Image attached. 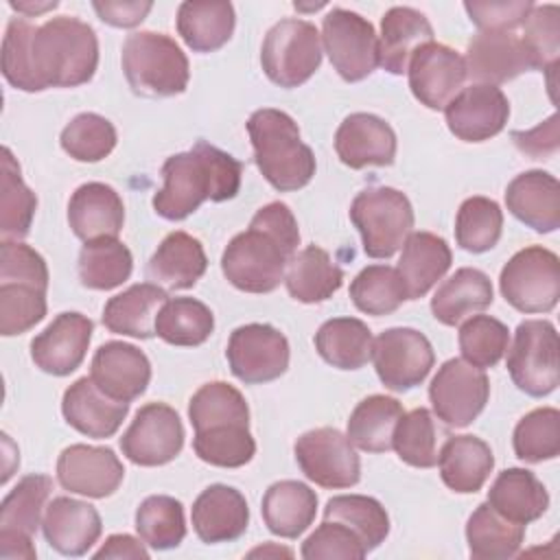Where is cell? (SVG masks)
<instances>
[{"mask_svg":"<svg viewBox=\"0 0 560 560\" xmlns=\"http://www.w3.org/2000/svg\"><path fill=\"white\" fill-rule=\"evenodd\" d=\"M98 66V39L79 18H50L33 26L24 18L7 24L2 39V74L24 92L77 88L88 83Z\"/></svg>","mask_w":560,"mask_h":560,"instance_id":"6da1fadb","label":"cell"},{"mask_svg":"<svg viewBox=\"0 0 560 560\" xmlns=\"http://www.w3.org/2000/svg\"><path fill=\"white\" fill-rule=\"evenodd\" d=\"M300 245V228L282 201L262 206L245 232L236 234L223 256V276L245 293H271Z\"/></svg>","mask_w":560,"mask_h":560,"instance_id":"7a4b0ae2","label":"cell"},{"mask_svg":"<svg viewBox=\"0 0 560 560\" xmlns=\"http://www.w3.org/2000/svg\"><path fill=\"white\" fill-rule=\"evenodd\" d=\"M243 164L230 153L199 140L190 151L162 164L164 186L153 197V210L168 221H182L206 199L228 201L241 188Z\"/></svg>","mask_w":560,"mask_h":560,"instance_id":"3957f363","label":"cell"},{"mask_svg":"<svg viewBox=\"0 0 560 560\" xmlns=\"http://www.w3.org/2000/svg\"><path fill=\"white\" fill-rule=\"evenodd\" d=\"M254 160L262 177L280 192L304 188L315 175V155L302 142L298 122L280 109H256L247 120Z\"/></svg>","mask_w":560,"mask_h":560,"instance_id":"277c9868","label":"cell"},{"mask_svg":"<svg viewBox=\"0 0 560 560\" xmlns=\"http://www.w3.org/2000/svg\"><path fill=\"white\" fill-rule=\"evenodd\" d=\"M120 63L133 94L149 98L182 94L190 79L186 55L164 33L140 31L127 35Z\"/></svg>","mask_w":560,"mask_h":560,"instance_id":"5b68a950","label":"cell"},{"mask_svg":"<svg viewBox=\"0 0 560 560\" xmlns=\"http://www.w3.org/2000/svg\"><path fill=\"white\" fill-rule=\"evenodd\" d=\"M350 221L359 230L363 252L370 258H389L411 234L413 208L405 192L389 186H372L352 199Z\"/></svg>","mask_w":560,"mask_h":560,"instance_id":"8992f818","label":"cell"},{"mask_svg":"<svg viewBox=\"0 0 560 560\" xmlns=\"http://www.w3.org/2000/svg\"><path fill=\"white\" fill-rule=\"evenodd\" d=\"M319 63V33L311 22L284 18L267 31L260 48V66L276 85L298 88L315 74Z\"/></svg>","mask_w":560,"mask_h":560,"instance_id":"52a82bcc","label":"cell"},{"mask_svg":"<svg viewBox=\"0 0 560 560\" xmlns=\"http://www.w3.org/2000/svg\"><path fill=\"white\" fill-rule=\"evenodd\" d=\"M558 332L547 319H525L516 326L512 348H508V372L514 385L527 396L551 394L560 383Z\"/></svg>","mask_w":560,"mask_h":560,"instance_id":"ba28073f","label":"cell"},{"mask_svg":"<svg viewBox=\"0 0 560 560\" xmlns=\"http://www.w3.org/2000/svg\"><path fill=\"white\" fill-rule=\"evenodd\" d=\"M501 295L521 313H549L560 298V260L542 247L516 252L499 276Z\"/></svg>","mask_w":560,"mask_h":560,"instance_id":"9c48e42d","label":"cell"},{"mask_svg":"<svg viewBox=\"0 0 560 560\" xmlns=\"http://www.w3.org/2000/svg\"><path fill=\"white\" fill-rule=\"evenodd\" d=\"M322 42L332 68L348 83L363 81L378 66V37L370 20L335 7L324 15Z\"/></svg>","mask_w":560,"mask_h":560,"instance_id":"30bf717a","label":"cell"},{"mask_svg":"<svg viewBox=\"0 0 560 560\" xmlns=\"http://www.w3.org/2000/svg\"><path fill=\"white\" fill-rule=\"evenodd\" d=\"M293 453L306 479L322 488H352L361 479V462L354 444L339 429L319 427L302 433Z\"/></svg>","mask_w":560,"mask_h":560,"instance_id":"8fae6325","label":"cell"},{"mask_svg":"<svg viewBox=\"0 0 560 560\" xmlns=\"http://www.w3.org/2000/svg\"><path fill=\"white\" fill-rule=\"evenodd\" d=\"M490 398V381L483 370L464 359H448L442 363L429 385V400L438 420L446 427H468L486 407Z\"/></svg>","mask_w":560,"mask_h":560,"instance_id":"7c38bea8","label":"cell"},{"mask_svg":"<svg viewBox=\"0 0 560 560\" xmlns=\"http://www.w3.org/2000/svg\"><path fill=\"white\" fill-rule=\"evenodd\" d=\"M52 490L46 475H26L0 503V556L4 560H35L33 534Z\"/></svg>","mask_w":560,"mask_h":560,"instance_id":"4fadbf2b","label":"cell"},{"mask_svg":"<svg viewBox=\"0 0 560 560\" xmlns=\"http://www.w3.org/2000/svg\"><path fill=\"white\" fill-rule=\"evenodd\" d=\"M372 361L381 383L392 392L420 385L433 368L431 341L416 328H387L372 343Z\"/></svg>","mask_w":560,"mask_h":560,"instance_id":"5bb4252c","label":"cell"},{"mask_svg":"<svg viewBox=\"0 0 560 560\" xmlns=\"http://www.w3.org/2000/svg\"><path fill=\"white\" fill-rule=\"evenodd\" d=\"M225 357L238 381L260 385L276 381L287 372L289 341L269 324H245L230 335Z\"/></svg>","mask_w":560,"mask_h":560,"instance_id":"9a60e30c","label":"cell"},{"mask_svg":"<svg viewBox=\"0 0 560 560\" xmlns=\"http://www.w3.org/2000/svg\"><path fill=\"white\" fill-rule=\"evenodd\" d=\"M182 420L166 402H149L140 407L120 438L122 455L138 466L168 464L182 453Z\"/></svg>","mask_w":560,"mask_h":560,"instance_id":"2e32d148","label":"cell"},{"mask_svg":"<svg viewBox=\"0 0 560 560\" xmlns=\"http://www.w3.org/2000/svg\"><path fill=\"white\" fill-rule=\"evenodd\" d=\"M444 118L455 138L483 142L503 131L510 118V103L497 85L472 83L448 101Z\"/></svg>","mask_w":560,"mask_h":560,"instance_id":"e0dca14e","label":"cell"},{"mask_svg":"<svg viewBox=\"0 0 560 560\" xmlns=\"http://www.w3.org/2000/svg\"><path fill=\"white\" fill-rule=\"evenodd\" d=\"M407 74L413 96L424 107L444 109L466 81V63L451 46L429 42L411 55Z\"/></svg>","mask_w":560,"mask_h":560,"instance_id":"ac0fdd59","label":"cell"},{"mask_svg":"<svg viewBox=\"0 0 560 560\" xmlns=\"http://www.w3.org/2000/svg\"><path fill=\"white\" fill-rule=\"evenodd\" d=\"M122 477V462L107 446L70 444L57 459V479L74 494L105 499L118 490Z\"/></svg>","mask_w":560,"mask_h":560,"instance_id":"d6986e66","label":"cell"},{"mask_svg":"<svg viewBox=\"0 0 560 560\" xmlns=\"http://www.w3.org/2000/svg\"><path fill=\"white\" fill-rule=\"evenodd\" d=\"M92 330L90 317L77 311L61 313L31 341V359L46 374L68 376L83 363Z\"/></svg>","mask_w":560,"mask_h":560,"instance_id":"ffe728a7","label":"cell"},{"mask_svg":"<svg viewBox=\"0 0 560 560\" xmlns=\"http://www.w3.org/2000/svg\"><path fill=\"white\" fill-rule=\"evenodd\" d=\"M464 63L466 77L486 85H499L534 70L521 35L514 31H481L468 42Z\"/></svg>","mask_w":560,"mask_h":560,"instance_id":"44dd1931","label":"cell"},{"mask_svg":"<svg viewBox=\"0 0 560 560\" xmlns=\"http://www.w3.org/2000/svg\"><path fill=\"white\" fill-rule=\"evenodd\" d=\"M90 378L114 400L131 402L144 394L151 381L147 354L125 341H107L92 357Z\"/></svg>","mask_w":560,"mask_h":560,"instance_id":"7402d4cb","label":"cell"},{"mask_svg":"<svg viewBox=\"0 0 560 560\" xmlns=\"http://www.w3.org/2000/svg\"><path fill=\"white\" fill-rule=\"evenodd\" d=\"M339 160L359 171L365 166H389L396 158V133L381 116L357 112L343 118L335 133Z\"/></svg>","mask_w":560,"mask_h":560,"instance_id":"603a6c76","label":"cell"},{"mask_svg":"<svg viewBox=\"0 0 560 560\" xmlns=\"http://www.w3.org/2000/svg\"><path fill=\"white\" fill-rule=\"evenodd\" d=\"M190 521L201 542H232L245 534L249 525V508L236 488L212 483L195 499Z\"/></svg>","mask_w":560,"mask_h":560,"instance_id":"cb8c5ba5","label":"cell"},{"mask_svg":"<svg viewBox=\"0 0 560 560\" xmlns=\"http://www.w3.org/2000/svg\"><path fill=\"white\" fill-rule=\"evenodd\" d=\"M42 532L55 551L77 558L92 549L103 532V523L94 505L72 497H55L46 505Z\"/></svg>","mask_w":560,"mask_h":560,"instance_id":"d4e9b609","label":"cell"},{"mask_svg":"<svg viewBox=\"0 0 560 560\" xmlns=\"http://www.w3.org/2000/svg\"><path fill=\"white\" fill-rule=\"evenodd\" d=\"M61 413L79 433L94 440H105L112 438L127 418L129 402L109 398L90 376H83L63 392Z\"/></svg>","mask_w":560,"mask_h":560,"instance_id":"484cf974","label":"cell"},{"mask_svg":"<svg viewBox=\"0 0 560 560\" xmlns=\"http://www.w3.org/2000/svg\"><path fill=\"white\" fill-rule=\"evenodd\" d=\"M508 210L527 228L549 234L560 228V184L547 171H525L505 188Z\"/></svg>","mask_w":560,"mask_h":560,"instance_id":"4316f807","label":"cell"},{"mask_svg":"<svg viewBox=\"0 0 560 560\" xmlns=\"http://www.w3.org/2000/svg\"><path fill=\"white\" fill-rule=\"evenodd\" d=\"M68 223L81 241L118 236L125 223V206L120 195L103 182L79 186L68 201Z\"/></svg>","mask_w":560,"mask_h":560,"instance_id":"83f0119b","label":"cell"},{"mask_svg":"<svg viewBox=\"0 0 560 560\" xmlns=\"http://www.w3.org/2000/svg\"><path fill=\"white\" fill-rule=\"evenodd\" d=\"M453 254L448 243L433 232H411L402 245L398 276L402 278L407 300H418L444 278L451 269Z\"/></svg>","mask_w":560,"mask_h":560,"instance_id":"f1b7e54d","label":"cell"},{"mask_svg":"<svg viewBox=\"0 0 560 560\" xmlns=\"http://www.w3.org/2000/svg\"><path fill=\"white\" fill-rule=\"evenodd\" d=\"M429 42H433V28L424 13L411 7H392L381 18L378 66L389 74H402L411 55Z\"/></svg>","mask_w":560,"mask_h":560,"instance_id":"f546056e","label":"cell"},{"mask_svg":"<svg viewBox=\"0 0 560 560\" xmlns=\"http://www.w3.org/2000/svg\"><path fill=\"white\" fill-rule=\"evenodd\" d=\"M166 300V291L153 282L131 284L127 291L107 300L103 324L116 335L151 339L155 335V317Z\"/></svg>","mask_w":560,"mask_h":560,"instance_id":"4dcf8cb0","label":"cell"},{"mask_svg":"<svg viewBox=\"0 0 560 560\" xmlns=\"http://www.w3.org/2000/svg\"><path fill=\"white\" fill-rule=\"evenodd\" d=\"M440 477L457 494L481 490L494 468L492 448L477 435H451L438 455Z\"/></svg>","mask_w":560,"mask_h":560,"instance_id":"1f68e13d","label":"cell"},{"mask_svg":"<svg viewBox=\"0 0 560 560\" xmlns=\"http://www.w3.org/2000/svg\"><path fill=\"white\" fill-rule=\"evenodd\" d=\"M208 258L201 243L186 232H171L153 252L147 273L168 291L190 289L206 273Z\"/></svg>","mask_w":560,"mask_h":560,"instance_id":"d6a6232c","label":"cell"},{"mask_svg":"<svg viewBox=\"0 0 560 560\" xmlns=\"http://www.w3.org/2000/svg\"><path fill=\"white\" fill-rule=\"evenodd\" d=\"M488 503L503 518L527 525L547 512L549 494L532 470L505 468L490 486Z\"/></svg>","mask_w":560,"mask_h":560,"instance_id":"836d02e7","label":"cell"},{"mask_svg":"<svg viewBox=\"0 0 560 560\" xmlns=\"http://www.w3.org/2000/svg\"><path fill=\"white\" fill-rule=\"evenodd\" d=\"M260 510L271 534L298 538L315 521L317 494L302 481H276L267 488Z\"/></svg>","mask_w":560,"mask_h":560,"instance_id":"e575fe53","label":"cell"},{"mask_svg":"<svg viewBox=\"0 0 560 560\" xmlns=\"http://www.w3.org/2000/svg\"><path fill=\"white\" fill-rule=\"evenodd\" d=\"M287 291L302 304H319L332 298L343 284V271L326 249L308 245L293 254L284 273Z\"/></svg>","mask_w":560,"mask_h":560,"instance_id":"d590c367","label":"cell"},{"mask_svg":"<svg viewBox=\"0 0 560 560\" xmlns=\"http://www.w3.org/2000/svg\"><path fill=\"white\" fill-rule=\"evenodd\" d=\"M492 304L490 278L475 269L462 267L444 280L431 298V313L444 326H455Z\"/></svg>","mask_w":560,"mask_h":560,"instance_id":"8d00e7d4","label":"cell"},{"mask_svg":"<svg viewBox=\"0 0 560 560\" xmlns=\"http://www.w3.org/2000/svg\"><path fill=\"white\" fill-rule=\"evenodd\" d=\"M234 7L230 2H182L177 33L195 52H212L234 33Z\"/></svg>","mask_w":560,"mask_h":560,"instance_id":"74e56055","label":"cell"},{"mask_svg":"<svg viewBox=\"0 0 560 560\" xmlns=\"http://www.w3.org/2000/svg\"><path fill=\"white\" fill-rule=\"evenodd\" d=\"M525 525L503 518L490 503L477 505L466 523L468 553L475 560H508L514 558L523 545Z\"/></svg>","mask_w":560,"mask_h":560,"instance_id":"f35d334b","label":"cell"},{"mask_svg":"<svg viewBox=\"0 0 560 560\" xmlns=\"http://www.w3.org/2000/svg\"><path fill=\"white\" fill-rule=\"evenodd\" d=\"M372 332L357 317H332L315 332V350L339 370H359L372 357Z\"/></svg>","mask_w":560,"mask_h":560,"instance_id":"ab89813d","label":"cell"},{"mask_svg":"<svg viewBox=\"0 0 560 560\" xmlns=\"http://www.w3.org/2000/svg\"><path fill=\"white\" fill-rule=\"evenodd\" d=\"M402 405L383 394L363 398L350 413L348 440L368 453H385L392 448L394 429L402 416Z\"/></svg>","mask_w":560,"mask_h":560,"instance_id":"60d3db41","label":"cell"},{"mask_svg":"<svg viewBox=\"0 0 560 560\" xmlns=\"http://www.w3.org/2000/svg\"><path fill=\"white\" fill-rule=\"evenodd\" d=\"M133 269L131 252L114 236L88 241L79 252V280L94 291H109L129 280Z\"/></svg>","mask_w":560,"mask_h":560,"instance_id":"b9f144b4","label":"cell"},{"mask_svg":"<svg viewBox=\"0 0 560 560\" xmlns=\"http://www.w3.org/2000/svg\"><path fill=\"white\" fill-rule=\"evenodd\" d=\"M0 236L2 241H22L33 223L37 197L24 184L20 164L9 147L2 149V179H0Z\"/></svg>","mask_w":560,"mask_h":560,"instance_id":"7bdbcfd3","label":"cell"},{"mask_svg":"<svg viewBox=\"0 0 560 560\" xmlns=\"http://www.w3.org/2000/svg\"><path fill=\"white\" fill-rule=\"evenodd\" d=\"M188 418L195 431L234 424L249 427V407L236 387L223 381H212L192 394L188 402Z\"/></svg>","mask_w":560,"mask_h":560,"instance_id":"ee69618b","label":"cell"},{"mask_svg":"<svg viewBox=\"0 0 560 560\" xmlns=\"http://www.w3.org/2000/svg\"><path fill=\"white\" fill-rule=\"evenodd\" d=\"M212 311L195 298L166 300L155 317V335L171 346H201L212 335Z\"/></svg>","mask_w":560,"mask_h":560,"instance_id":"f6af8a7d","label":"cell"},{"mask_svg":"<svg viewBox=\"0 0 560 560\" xmlns=\"http://www.w3.org/2000/svg\"><path fill=\"white\" fill-rule=\"evenodd\" d=\"M324 518L348 525L361 538L365 551L376 549L389 534V516L385 508L365 494H339L328 499Z\"/></svg>","mask_w":560,"mask_h":560,"instance_id":"bcb514c9","label":"cell"},{"mask_svg":"<svg viewBox=\"0 0 560 560\" xmlns=\"http://www.w3.org/2000/svg\"><path fill=\"white\" fill-rule=\"evenodd\" d=\"M136 529L147 547L155 551L175 549L186 536L184 505L166 494L147 497L136 510Z\"/></svg>","mask_w":560,"mask_h":560,"instance_id":"7dc6e473","label":"cell"},{"mask_svg":"<svg viewBox=\"0 0 560 560\" xmlns=\"http://www.w3.org/2000/svg\"><path fill=\"white\" fill-rule=\"evenodd\" d=\"M352 304L368 315H389L405 300L407 291L398 271L389 265H370L350 282Z\"/></svg>","mask_w":560,"mask_h":560,"instance_id":"c3c4849f","label":"cell"},{"mask_svg":"<svg viewBox=\"0 0 560 560\" xmlns=\"http://www.w3.org/2000/svg\"><path fill=\"white\" fill-rule=\"evenodd\" d=\"M48 287L28 280H0V332L22 335L46 315Z\"/></svg>","mask_w":560,"mask_h":560,"instance_id":"681fc988","label":"cell"},{"mask_svg":"<svg viewBox=\"0 0 560 560\" xmlns=\"http://www.w3.org/2000/svg\"><path fill=\"white\" fill-rule=\"evenodd\" d=\"M503 230V210L494 199L468 197L455 219L457 245L472 254H483L492 249Z\"/></svg>","mask_w":560,"mask_h":560,"instance_id":"f907efd6","label":"cell"},{"mask_svg":"<svg viewBox=\"0 0 560 560\" xmlns=\"http://www.w3.org/2000/svg\"><path fill=\"white\" fill-rule=\"evenodd\" d=\"M514 453L521 462L538 464L560 453V411L556 407H538L525 413L514 427Z\"/></svg>","mask_w":560,"mask_h":560,"instance_id":"816d5d0a","label":"cell"},{"mask_svg":"<svg viewBox=\"0 0 560 560\" xmlns=\"http://www.w3.org/2000/svg\"><path fill=\"white\" fill-rule=\"evenodd\" d=\"M392 448L413 468H431L438 464V429L433 413L418 407L402 413L392 438Z\"/></svg>","mask_w":560,"mask_h":560,"instance_id":"f5cc1de1","label":"cell"},{"mask_svg":"<svg viewBox=\"0 0 560 560\" xmlns=\"http://www.w3.org/2000/svg\"><path fill=\"white\" fill-rule=\"evenodd\" d=\"M114 125L94 112L74 116L61 131V149L77 162H101L116 147Z\"/></svg>","mask_w":560,"mask_h":560,"instance_id":"db71d44e","label":"cell"},{"mask_svg":"<svg viewBox=\"0 0 560 560\" xmlns=\"http://www.w3.org/2000/svg\"><path fill=\"white\" fill-rule=\"evenodd\" d=\"M192 448L197 457L210 466L241 468L254 457L256 442L249 433V427L234 424V427L195 431Z\"/></svg>","mask_w":560,"mask_h":560,"instance_id":"11a10c76","label":"cell"},{"mask_svg":"<svg viewBox=\"0 0 560 560\" xmlns=\"http://www.w3.org/2000/svg\"><path fill=\"white\" fill-rule=\"evenodd\" d=\"M510 330L490 315H472L459 328V350L466 363L486 370L494 368L505 354Z\"/></svg>","mask_w":560,"mask_h":560,"instance_id":"9f6ffc18","label":"cell"},{"mask_svg":"<svg viewBox=\"0 0 560 560\" xmlns=\"http://www.w3.org/2000/svg\"><path fill=\"white\" fill-rule=\"evenodd\" d=\"M560 9L556 4H534L525 18L521 42L534 70H553L560 52Z\"/></svg>","mask_w":560,"mask_h":560,"instance_id":"6f0895ef","label":"cell"},{"mask_svg":"<svg viewBox=\"0 0 560 560\" xmlns=\"http://www.w3.org/2000/svg\"><path fill=\"white\" fill-rule=\"evenodd\" d=\"M368 551L361 538L339 521H326L302 542L306 560H361Z\"/></svg>","mask_w":560,"mask_h":560,"instance_id":"680465c9","label":"cell"},{"mask_svg":"<svg viewBox=\"0 0 560 560\" xmlns=\"http://www.w3.org/2000/svg\"><path fill=\"white\" fill-rule=\"evenodd\" d=\"M470 22L479 31H514L525 22L534 2L529 0H490V2H464Z\"/></svg>","mask_w":560,"mask_h":560,"instance_id":"91938a15","label":"cell"},{"mask_svg":"<svg viewBox=\"0 0 560 560\" xmlns=\"http://www.w3.org/2000/svg\"><path fill=\"white\" fill-rule=\"evenodd\" d=\"M512 140L523 153H527L532 158H547V155L556 153V149H558V116L551 114L545 122H540L538 127H534L529 131H514Z\"/></svg>","mask_w":560,"mask_h":560,"instance_id":"94428289","label":"cell"},{"mask_svg":"<svg viewBox=\"0 0 560 560\" xmlns=\"http://www.w3.org/2000/svg\"><path fill=\"white\" fill-rule=\"evenodd\" d=\"M151 7V2H92V9L103 22L120 28L138 26L147 18Z\"/></svg>","mask_w":560,"mask_h":560,"instance_id":"6125c7cd","label":"cell"},{"mask_svg":"<svg viewBox=\"0 0 560 560\" xmlns=\"http://www.w3.org/2000/svg\"><path fill=\"white\" fill-rule=\"evenodd\" d=\"M94 558H136V560H147L149 551L147 547L129 536V534H112L103 547L94 553Z\"/></svg>","mask_w":560,"mask_h":560,"instance_id":"be15d7a7","label":"cell"},{"mask_svg":"<svg viewBox=\"0 0 560 560\" xmlns=\"http://www.w3.org/2000/svg\"><path fill=\"white\" fill-rule=\"evenodd\" d=\"M11 4V9H18V11H22V13H28V15H37V13H42V11H48V9H55L57 7V2L52 0V2H44V4H33V2H9Z\"/></svg>","mask_w":560,"mask_h":560,"instance_id":"e7e4bbea","label":"cell"}]
</instances>
